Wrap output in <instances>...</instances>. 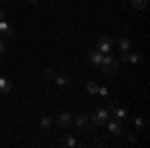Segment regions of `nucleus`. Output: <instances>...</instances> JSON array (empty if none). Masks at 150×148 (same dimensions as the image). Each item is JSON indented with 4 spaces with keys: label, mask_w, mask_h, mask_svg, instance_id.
Returning <instances> with one entry per match:
<instances>
[{
    "label": "nucleus",
    "mask_w": 150,
    "mask_h": 148,
    "mask_svg": "<svg viewBox=\"0 0 150 148\" xmlns=\"http://www.w3.org/2000/svg\"><path fill=\"white\" fill-rule=\"evenodd\" d=\"M60 146H68V148L76 146V138H74V136H70V134H66V136L60 140Z\"/></svg>",
    "instance_id": "nucleus-11"
},
{
    "label": "nucleus",
    "mask_w": 150,
    "mask_h": 148,
    "mask_svg": "<svg viewBox=\"0 0 150 148\" xmlns=\"http://www.w3.org/2000/svg\"><path fill=\"white\" fill-rule=\"evenodd\" d=\"M30 2H32V4H38V0H30Z\"/></svg>",
    "instance_id": "nucleus-23"
},
{
    "label": "nucleus",
    "mask_w": 150,
    "mask_h": 148,
    "mask_svg": "<svg viewBox=\"0 0 150 148\" xmlns=\"http://www.w3.org/2000/svg\"><path fill=\"white\" fill-rule=\"evenodd\" d=\"M102 58H104V54H102V52H100V50H96V48L88 52V60L92 62V64H94V66H96V68L100 66V62H102Z\"/></svg>",
    "instance_id": "nucleus-7"
},
{
    "label": "nucleus",
    "mask_w": 150,
    "mask_h": 148,
    "mask_svg": "<svg viewBox=\"0 0 150 148\" xmlns=\"http://www.w3.org/2000/svg\"><path fill=\"white\" fill-rule=\"evenodd\" d=\"M44 78H46V80L54 78V70H52V68H46V70H44Z\"/></svg>",
    "instance_id": "nucleus-17"
},
{
    "label": "nucleus",
    "mask_w": 150,
    "mask_h": 148,
    "mask_svg": "<svg viewBox=\"0 0 150 148\" xmlns=\"http://www.w3.org/2000/svg\"><path fill=\"white\" fill-rule=\"evenodd\" d=\"M132 2V6L136 8V10H144L146 6H148V0H130Z\"/></svg>",
    "instance_id": "nucleus-13"
},
{
    "label": "nucleus",
    "mask_w": 150,
    "mask_h": 148,
    "mask_svg": "<svg viewBox=\"0 0 150 148\" xmlns=\"http://www.w3.org/2000/svg\"><path fill=\"white\" fill-rule=\"evenodd\" d=\"M134 124H136V128H142V126H144V118H140V116H136Z\"/></svg>",
    "instance_id": "nucleus-19"
},
{
    "label": "nucleus",
    "mask_w": 150,
    "mask_h": 148,
    "mask_svg": "<svg viewBox=\"0 0 150 148\" xmlns=\"http://www.w3.org/2000/svg\"><path fill=\"white\" fill-rule=\"evenodd\" d=\"M96 50H100L102 54H110V50H112V38H108V36H100L98 42H96Z\"/></svg>",
    "instance_id": "nucleus-3"
},
{
    "label": "nucleus",
    "mask_w": 150,
    "mask_h": 148,
    "mask_svg": "<svg viewBox=\"0 0 150 148\" xmlns=\"http://www.w3.org/2000/svg\"><path fill=\"white\" fill-rule=\"evenodd\" d=\"M106 108H108V112L114 116V120H118V122H124V120H126L128 114H126V110H124V108H116V106H112L110 102L106 104Z\"/></svg>",
    "instance_id": "nucleus-4"
},
{
    "label": "nucleus",
    "mask_w": 150,
    "mask_h": 148,
    "mask_svg": "<svg viewBox=\"0 0 150 148\" xmlns=\"http://www.w3.org/2000/svg\"><path fill=\"white\" fill-rule=\"evenodd\" d=\"M98 68L102 70L106 76H112L116 72V68H118V60L114 56H110V54H104V58H102V62H100Z\"/></svg>",
    "instance_id": "nucleus-1"
},
{
    "label": "nucleus",
    "mask_w": 150,
    "mask_h": 148,
    "mask_svg": "<svg viewBox=\"0 0 150 148\" xmlns=\"http://www.w3.org/2000/svg\"><path fill=\"white\" fill-rule=\"evenodd\" d=\"M96 94H100V96H108V88L106 86H98V92Z\"/></svg>",
    "instance_id": "nucleus-18"
},
{
    "label": "nucleus",
    "mask_w": 150,
    "mask_h": 148,
    "mask_svg": "<svg viewBox=\"0 0 150 148\" xmlns=\"http://www.w3.org/2000/svg\"><path fill=\"white\" fill-rule=\"evenodd\" d=\"M4 50H6V46H4V40H2V38H0V54H2V52H4Z\"/></svg>",
    "instance_id": "nucleus-20"
},
{
    "label": "nucleus",
    "mask_w": 150,
    "mask_h": 148,
    "mask_svg": "<svg viewBox=\"0 0 150 148\" xmlns=\"http://www.w3.org/2000/svg\"><path fill=\"white\" fill-rule=\"evenodd\" d=\"M40 126H42L44 130H48V128L52 126V118H48V116H42V118H40Z\"/></svg>",
    "instance_id": "nucleus-15"
},
{
    "label": "nucleus",
    "mask_w": 150,
    "mask_h": 148,
    "mask_svg": "<svg viewBox=\"0 0 150 148\" xmlns=\"http://www.w3.org/2000/svg\"><path fill=\"white\" fill-rule=\"evenodd\" d=\"M88 122H90V118H88L86 114H78V116L74 118V124H76V128H80V130H86V128H88Z\"/></svg>",
    "instance_id": "nucleus-9"
},
{
    "label": "nucleus",
    "mask_w": 150,
    "mask_h": 148,
    "mask_svg": "<svg viewBox=\"0 0 150 148\" xmlns=\"http://www.w3.org/2000/svg\"><path fill=\"white\" fill-rule=\"evenodd\" d=\"M98 86H100V84H96V82H92V80H90V82L86 84V90H88V94H96V92H98Z\"/></svg>",
    "instance_id": "nucleus-14"
},
{
    "label": "nucleus",
    "mask_w": 150,
    "mask_h": 148,
    "mask_svg": "<svg viewBox=\"0 0 150 148\" xmlns=\"http://www.w3.org/2000/svg\"><path fill=\"white\" fill-rule=\"evenodd\" d=\"M54 82H56V86H68V84H70V78H64V76H56V78H54Z\"/></svg>",
    "instance_id": "nucleus-16"
},
{
    "label": "nucleus",
    "mask_w": 150,
    "mask_h": 148,
    "mask_svg": "<svg viewBox=\"0 0 150 148\" xmlns=\"http://www.w3.org/2000/svg\"><path fill=\"white\" fill-rule=\"evenodd\" d=\"M0 2H2V0H0Z\"/></svg>",
    "instance_id": "nucleus-24"
},
{
    "label": "nucleus",
    "mask_w": 150,
    "mask_h": 148,
    "mask_svg": "<svg viewBox=\"0 0 150 148\" xmlns=\"http://www.w3.org/2000/svg\"><path fill=\"white\" fill-rule=\"evenodd\" d=\"M0 20H4V10H0Z\"/></svg>",
    "instance_id": "nucleus-22"
},
{
    "label": "nucleus",
    "mask_w": 150,
    "mask_h": 148,
    "mask_svg": "<svg viewBox=\"0 0 150 148\" xmlns=\"http://www.w3.org/2000/svg\"><path fill=\"white\" fill-rule=\"evenodd\" d=\"M14 36V26L6 20H0V38L6 40V38H12Z\"/></svg>",
    "instance_id": "nucleus-5"
},
{
    "label": "nucleus",
    "mask_w": 150,
    "mask_h": 148,
    "mask_svg": "<svg viewBox=\"0 0 150 148\" xmlns=\"http://www.w3.org/2000/svg\"><path fill=\"white\" fill-rule=\"evenodd\" d=\"M90 122H92L94 126H102V124H106L108 122V118H110V112H108V108L104 106V108H98V110H94L90 116Z\"/></svg>",
    "instance_id": "nucleus-2"
},
{
    "label": "nucleus",
    "mask_w": 150,
    "mask_h": 148,
    "mask_svg": "<svg viewBox=\"0 0 150 148\" xmlns=\"http://www.w3.org/2000/svg\"><path fill=\"white\" fill-rule=\"evenodd\" d=\"M72 124V114L70 112H60L58 114V126L60 128H68Z\"/></svg>",
    "instance_id": "nucleus-8"
},
{
    "label": "nucleus",
    "mask_w": 150,
    "mask_h": 148,
    "mask_svg": "<svg viewBox=\"0 0 150 148\" xmlns=\"http://www.w3.org/2000/svg\"><path fill=\"white\" fill-rule=\"evenodd\" d=\"M118 48H120V52H128V50H130V40H128L126 36H122V38L118 40Z\"/></svg>",
    "instance_id": "nucleus-12"
},
{
    "label": "nucleus",
    "mask_w": 150,
    "mask_h": 148,
    "mask_svg": "<svg viewBox=\"0 0 150 148\" xmlns=\"http://www.w3.org/2000/svg\"><path fill=\"white\" fill-rule=\"evenodd\" d=\"M128 140H130V142L134 144V142H136V136H134V134H128Z\"/></svg>",
    "instance_id": "nucleus-21"
},
{
    "label": "nucleus",
    "mask_w": 150,
    "mask_h": 148,
    "mask_svg": "<svg viewBox=\"0 0 150 148\" xmlns=\"http://www.w3.org/2000/svg\"><path fill=\"white\" fill-rule=\"evenodd\" d=\"M12 90V82L8 78H4V76H0V92L2 94H8Z\"/></svg>",
    "instance_id": "nucleus-10"
},
{
    "label": "nucleus",
    "mask_w": 150,
    "mask_h": 148,
    "mask_svg": "<svg viewBox=\"0 0 150 148\" xmlns=\"http://www.w3.org/2000/svg\"><path fill=\"white\" fill-rule=\"evenodd\" d=\"M108 130H110V134H114V136L126 134L124 128H122V122H118V120H110V122H108Z\"/></svg>",
    "instance_id": "nucleus-6"
}]
</instances>
